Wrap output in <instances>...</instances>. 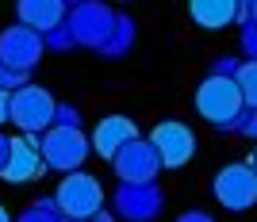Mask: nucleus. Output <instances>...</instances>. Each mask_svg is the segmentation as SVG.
<instances>
[{
  "instance_id": "bb28decb",
  "label": "nucleus",
  "mask_w": 257,
  "mask_h": 222,
  "mask_svg": "<svg viewBox=\"0 0 257 222\" xmlns=\"http://www.w3.org/2000/svg\"><path fill=\"white\" fill-rule=\"evenodd\" d=\"M4 157H8V134H0V165H4Z\"/></svg>"
},
{
  "instance_id": "ddd939ff",
  "label": "nucleus",
  "mask_w": 257,
  "mask_h": 222,
  "mask_svg": "<svg viewBox=\"0 0 257 222\" xmlns=\"http://www.w3.org/2000/svg\"><path fill=\"white\" fill-rule=\"evenodd\" d=\"M65 0H16V20L23 27H31V31H50L54 23L65 20Z\"/></svg>"
},
{
  "instance_id": "aec40b11",
  "label": "nucleus",
  "mask_w": 257,
  "mask_h": 222,
  "mask_svg": "<svg viewBox=\"0 0 257 222\" xmlns=\"http://www.w3.org/2000/svg\"><path fill=\"white\" fill-rule=\"evenodd\" d=\"M50 127H81V111L73 104H54V123Z\"/></svg>"
},
{
  "instance_id": "a878e982",
  "label": "nucleus",
  "mask_w": 257,
  "mask_h": 222,
  "mask_svg": "<svg viewBox=\"0 0 257 222\" xmlns=\"http://www.w3.org/2000/svg\"><path fill=\"white\" fill-rule=\"evenodd\" d=\"M8 123V88H0V127Z\"/></svg>"
},
{
  "instance_id": "0eeeda50",
  "label": "nucleus",
  "mask_w": 257,
  "mask_h": 222,
  "mask_svg": "<svg viewBox=\"0 0 257 222\" xmlns=\"http://www.w3.org/2000/svg\"><path fill=\"white\" fill-rule=\"evenodd\" d=\"M65 23H69L77 46L100 50L104 39L111 35V27H115V12L107 8V4H100V0H77L73 8L65 12Z\"/></svg>"
},
{
  "instance_id": "9b49d317",
  "label": "nucleus",
  "mask_w": 257,
  "mask_h": 222,
  "mask_svg": "<svg viewBox=\"0 0 257 222\" xmlns=\"http://www.w3.org/2000/svg\"><path fill=\"white\" fill-rule=\"evenodd\" d=\"M43 54H46V43H43V35L31 31V27L16 23L8 31H0V62L12 65V69L31 73V69H39Z\"/></svg>"
},
{
  "instance_id": "412c9836",
  "label": "nucleus",
  "mask_w": 257,
  "mask_h": 222,
  "mask_svg": "<svg viewBox=\"0 0 257 222\" xmlns=\"http://www.w3.org/2000/svg\"><path fill=\"white\" fill-rule=\"evenodd\" d=\"M31 81V73H23V69H12V65H4L0 62V88H20V85H27Z\"/></svg>"
},
{
  "instance_id": "b1692460",
  "label": "nucleus",
  "mask_w": 257,
  "mask_h": 222,
  "mask_svg": "<svg viewBox=\"0 0 257 222\" xmlns=\"http://www.w3.org/2000/svg\"><path fill=\"white\" fill-rule=\"evenodd\" d=\"M177 222H215L207 211H184V214H177Z\"/></svg>"
},
{
  "instance_id": "423d86ee",
  "label": "nucleus",
  "mask_w": 257,
  "mask_h": 222,
  "mask_svg": "<svg viewBox=\"0 0 257 222\" xmlns=\"http://www.w3.org/2000/svg\"><path fill=\"white\" fill-rule=\"evenodd\" d=\"M161 207H165V191L158 188V180H146V184L119 180L115 195H111V214L123 222H154Z\"/></svg>"
},
{
  "instance_id": "dca6fc26",
  "label": "nucleus",
  "mask_w": 257,
  "mask_h": 222,
  "mask_svg": "<svg viewBox=\"0 0 257 222\" xmlns=\"http://www.w3.org/2000/svg\"><path fill=\"white\" fill-rule=\"evenodd\" d=\"M234 85L242 92V104L257 107V58H242V65H238V73H234Z\"/></svg>"
},
{
  "instance_id": "20e7f679",
  "label": "nucleus",
  "mask_w": 257,
  "mask_h": 222,
  "mask_svg": "<svg viewBox=\"0 0 257 222\" xmlns=\"http://www.w3.org/2000/svg\"><path fill=\"white\" fill-rule=\"evenodd\" d=\"M54 100L43 85H20L8 92V123L20 127V134H43L54 123Z\"/></svg>"
},
{
  "instance_id": "2eb2a0df",
  "label": "nucleus",
  "mask_w": 257,
  "mask_h": 222,
  "mask_svg": "<svg viewBox=\"0 0 257 222\" xmlns=\"http://www.w3.org/2000/svg\"><path fill=\"white\" fill-rule=\"evenodd\" d=\"M135 39H139V31H135V20H131V16H115V27H111V35L104 39V46H100L96 54H100V58H107V62H115V58L131 54Z\"/></svg>"
},
{
  "instance_id": "c85d7f7f",
  "label": "nucleus",
  "mask_w": 257,
  "mask_h": 222,
  "mask_svg": "<svg viewBox=\"0 0 257 222\" xmlns=\"http://www.w3.org/2000/svg\"><path fill=\"white\" fill-rule=\"evenodd\" d=\"M249 165H253V169H257V146H253V157H249Z\"/></svg>"
},
{
  "instance_id": "1a4fd4ad",
  "label": "nucleus",
  "mask_w": 257,
  "mask_h": 222,
  "mask_svg": "<svg viewBox=\"0 0 257 222\" xmlns=\"http://www.w3.org/2000/svg\"><path fill=\"white\" fill-rule=\"evenodd\" d=\"M111 169H115L119 180H127V184H146V180H158L161 176V161L154 153L150 138H131L123 146L111 153Z\"/></svg>"
},
{
  "instance_id": "a211bd4d",
  "label": "nucleus",
  "mask_w": 257,
  "mask_h": 222,
  "mask_svg": "<svg viewBox=\"0 0 257 222\" xmlns=\"http://www.w3.org/2000/svg\"><path fill=\"white\" fill-rule=\"evenodd\" d=\"M43 43H46V50H69V46H77L73 43V31H69V23H54L50 31H43Z\"/></svg>"
},
{
  "instance_id": "7c9ffc66",
  "label": "nucleus",
  "mask_w": 257,
  "mask_h": 222,
  "mask_svg": "<svg viewBox=\"0 0 257 222\" xmlns=\"http://www.w3.org/2000/svg\"><path fill=\"white\" fill-rule=\"evenodd\" d=\"M77 222H96V218H77Z\"/></svg>"
},
{
  "instance_id": "7ed1b4c3",
  "label": "nucleus",
  "mask_w": 257,
  "mask_h": 222,
  "mask_svg": "<svg viewBox=\"0 0 257 222\" xmlns=\"http://www.w3.org/2000/svg\"><path fill=\"white\" fill-rule=\"evenodd\" d=\"M39 149H43V161L46 169L54 172H73V169H85L88 153V134L81 127H46L39 134Z\"/></svg>"
},
{
  "instance_id": "4be33fe9",
  "label": "nucleus",
  "mask_w": 257,
  "mask_h": 222,
  "mask_svg": "<svg viewBox=\"0 0 257 222\" xmlns=\"http://www.w3.org/2000/svg\"><path fill=\"white\" fill-rule=\"evenodd\" d=\"M238 65H242V58H234V54H223V58H215V62H211V69H207V73H215V77H234V73H238Z\"/></svg>"
},
{
  "instance_id": "4468645a",
  "label": "nucleus",
  "mask_w": 257,
  "mask_h": 222,
  "mask_svg": "<svg viewBox=\"0 0 257 222\" xmlns=\"http://www.w3.org/2000/svg\"><path fill=\"white\" fill-rule=\"evenodd\" d=\"M188 16L204 31H223L238 23V0H188Z\"/></svg>"
},
{
  "instance_id": "cd10ccee",
  "label": "nucleus",
  "mask_w": 257,
  "mask_h": 222,
  "mask_svg": "<svg viewBox=\"0 0 257 222\" xmlns=\"http://www.w3.org/2000/svg\"><path fill=\"white\" fill-rule=\"evenodd\" d=\"M0 222H12V214H8V207H0Z\"/></svg>"
},
{
  "instance_id": "5701e85b",
  "label": "nucleus",
  "mask_w": 257,
  "mask_h": 222,
  "mask_svg": "<svg viewBox=\"0 0 257 222\" xmlns=\"http://www.w3.org/2000/svg\"><path fill=\"white\" fill-rule=\"evenodd\" d=\"M242 54L246 58H257V23H242Z\"/></svg>"
},
{
  "instance_id": "6ab92c4d",
  "label": "nucleus",
  "mask_w": 257,
  "mask_h": 222,
  "mask_svg": "<svg viewBox=\"0 0 257 222\" xmlns=\"http://www.w3.org/2000/svg\"><path fill=\"white\" fill-rule=\"evenodd\" d=\"M234 134L257 142V107H242V115H238V123H234Z\"/></svg>"
},
{
  "instance_id": "c756f323",
  "label": "nucleus",
  "mask_w": 257,
  "mask_h": 222,
  "mask_svg": "<svg viewBox=\"0 0 257 222\" xmlns=\"http://www.w3.org/2000/svg\"><path fill=\"white\" fill-rule=\"evenodd\" d=\"M73 4H77V0H65V8H73Z\"/></svg>"
},
{
  "instance_id": "39448f33",
  "label": "nucleus",
  "mask_w": 257,
  "mask_h": 222,
  "mask_svg": "<svg viewBox=\"0 0 257 222\" xmlns=\"http://www.w3.org/2000/svg\"><path fill=\"white\" fill-rule=\"evenodd\" d=\"M211 191L219 199V207H226V211H234V214L253 211L257 207V169L249 161H230V165H223L215 172Z\"/></svg>"
},
{
  "instance_id": "f03ea898",
  "label": "nucleus",
  "mask_w": 257,
  "mask_h": 222,
  "mask_svg": "<svg viewBox=\"0 0 257 222\" xmlns=\"http://www.w3.org/2000/svg\"><path fill=\"white\" fill-rule=\"evenodd\" d=\"M54 203H58V214L65 222H77V218H92L107 203V195H104L100 176H92L85 169H73V172H62L58 188H54Z\"/></svg>"
},
{
  "instance_id": "6e6552de",
  "label": "nucleus",
  "mask_w": 257,
  "mask_h": 222,
  "mask_svg": "<svg viewBox=\"0 0 257 222\" xmlns=\"http://www.w3.org/2000/svg\"><path fill=\"white\" fill-rule=\"evenodd\" d=\"M150 146L154 153H158L161 169H184L188 161L196 157V134L188 123H181V119H161L158 127L150 130Z\"/></svg>"
},
{
  "instance_id": "f257e3e1",
  "label": "nucleus",
  "mask_w": 257,
  "mask_h": 222,
  "mask_svg": "<svg viewBox=\"0 0 257 222\" xmlns=\"http://www.w3.org/2000/svg\"><path fill=\"white\" fill-rule=\"evenodd\" d=\"M192 104H196V115H204L215 130H234L238 115H242V107H246L242 104V92H238V85H234V77H215V73H207L204 81L196 85Z\"/></svg>"
},
{
  "instance_id": "f8f14e48",
  "label": "nucleus",
  "mask_w": 257,
  "mask_h": 222,
  "mask_svg": "<svg viewBox=\"0 0 257 222\" xmlns=\"http://www.w3.org/2000/svg\"><path fill=\"white\" fill-rule=\"evenodd\" d=\"M131 138H139V123L131 115H104L92 127V134H88V146H92V153L100 161H111V153L123 142H131Z\"/></svg>"
},
{
  "instance_id": "9d476101",
  "label": "nucleus",
  "mask_w": 257,
  "mask_h": 222,
  "mask_svg": "<svg viewBox=\"0 0 257 222\" xmlns=\"http://www.w3.org/2000/svg\"><path fill=\"white\" fill-rule=\"evenodd\" d=\"M46 172L43 149H39V134H20L8 138V157L0 165V180L4 184H31Z\"/></svg>"
},
{
  "instance_id": "f3484780",
  "label": "nucleus",
  "mask_w": 257,
  "mask_h": 222,
  "mask_svg": "<svg viewBox=\"0 0 257 222\" xmlns=\"http://www.w3.org/2000/svg\"><path fill=\"white\" fill-rule=\"evenodd\" d=\"M12 222H65L62 214H58V203H54V195H39V199L27 207V211L20 214V218Z\"/></svg>"
},
{
  "instance_id": "393cba45",
  "label": "nucleus",
  "mask_w": 257,
  "mask_h": 222,
  "mask_svg": "<svg viewBox=\"0 0 257 222\" xmlns=\"http://www.w3.org/2000/svg\"><path fill=\"white\" fill-rule=\"evenodd\" d=\"M253 4H257V0H238V23H246V20H249Z\"/></svg>"
}]
</instances>
